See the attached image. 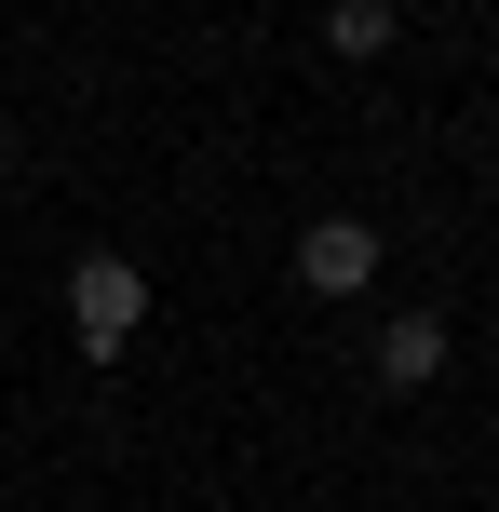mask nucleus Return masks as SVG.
<instances>
[{
    "instance_id": "obj_4",
    "label": "nucleus",
    "mask_w": 499,
    "mask_h": 512,
    "mask_svg": "<svg viewBox=\"0 0 499 512\" xmlns=\"http://www.w3.org/2000/svg\"><path fill=\"white\" fill-rule=\"evenodd\" d=\"M324 41H338V54H392V0H338Z\"/></svg>"
},
{
    "instance_id": "obj_3",
    "label": "nucleus",
    "mask_w": 499,
    "mask_h": 512,
    "mask_svg": "<svg viewBox=\"0 0 499 512\" xmlns=\"http://www.w3.org/2000/svg\"><path fill=\"white\" fill-rule=\"evenodd\" d=\"M446 378V324L432 310H392V337H378V391H432Z\"/></svg>"
},
{
    "instance_id": "obj_2",
    "label": "nucleus",
    "mask_w": 499,
    "mask_h": 512,
    "mask_svg": "<svg viewBox=\"0 0 499 512\" xmlns=\"http://www.w3.org/2000/svg\"><path fill=\"white\" fill-rule=\"evenodd\" d=\"M297 283H311V297H365L378 283V230L365 216H311V230H297Z\"/></svg>"
},
{
    "instance_id": "obj_1",
    "label": "nucleus",
    "mask_w": 499,
    "mask_h": 512,
    "mask_svg": "<svg viewBox=\"0 0 499 512\" xmlns=\"http://www.w3.org/2000/svg\"><path fill=\"white\" fill-rule=\"evenodd\" d=\"M135 324H149V270H135V256H81V270H68V337L108 364Z\"/></svg>"
}]
</instances>
